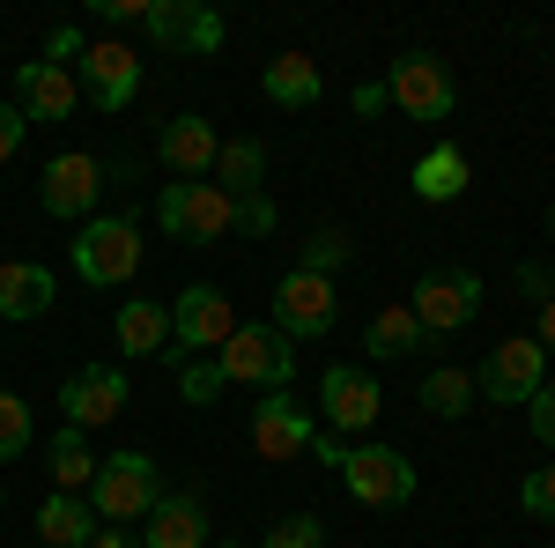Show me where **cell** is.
<instances>
[{"label": "cell", "mask_w": 555, "mask_h": 548, "mask_svg": "<svg viewBox=\"0 0 555 548\" xmlns=\"http://www.w3.org/2000/svg\"><path fill=\"white\" fill-rule=\"evenodd\" d=\"M541 385H548V348L541 341H496L474 371V393L496 400V408H526Z\"/></svg>", "instance_id": "9"}, {"label": "cell", "mask_w": 555, "mask_h": 548, "mask_svg": "<svg viewBox=\"0 0 555 548\" xmlns=\"http://www.w3.org/2000/svg\"><path fill=\"white\" fill-rule=\"evenodd\" d=\"M334 319H341V296H334V275H311V267H289L282 282H274V334L282 341H319L334 334Z\"/></svg>", "instance_id": "7"}, {"label": "cell", "mask_w": 555, "mask_h": 548, "mask_svg": "<svg viewBox=\"0 0 555 548\" xmlns=\"http://www.w3.org/2000/svg\"><path fill=\"white\" fill-rule=\"evenodd\" d=\"M52 296H60L52 267H38V259H0V319H8V327L44 319V311H52Z\"/></svg>", "instance_id": "17"}, {"label": "cell", "mask_w": 555, "mask_h": 548, "mask_svg": "<svg viewBox=\"0 0 555 548\" xmlns=\"http://www.w3.org/2000/svg\"><path fill=\"white\" fill-rule=\"evenodd\" d=\"M341 259H348V238H341V230H319V238L304 245V259H297V267H311V275H334Z\"/></svg>", "instance_id": "32"}, {"label": "cell", "mask_w": 555, "mask_h": 548, "mask_svg": "<svg viewBox=\"0 0 555 548\" xmlns=\"http://www.w3.org/2000/svg\"><path fill=\"white\" fill-rule=\"evenodd\" d=\"M311 437H319V422L304 416L289 393H267V400L253 408V453L259 460H304Z\"/></svg>", "instance_id": "16"}, {"label": "cell", "mask_w": 555, "mask_h": 548, "mask_svg": "<svg viewBox=\"0 0 555 548\" xmlns=\"http://www.w3.org/2000/svg\"><path fill=\"white\" fill-rule=\"evenodd\" d=\"M89 548H141V534H127V526H96V541Z\"/></svg>", "instance_id": "41"}, {"label": "cell", "mask_w": 555, "mask_h": 548, "mask_svg": "<svg viewBox=\"0 0 555 548\" xmlns=\"http://www.w3.org/2000/svg\"><path fill=\"white\" fill-rule=\"evenodd\" d=\"M23 133H30V119H23V104H0V164L23 149Z\"/></svg>", "instance_id": "34"}, {"label": "cell", "mask_w": 555, "mask_h": 548, "mask_svg": "<svg viewBox=\"0 0 555 548\" xmlns=\"http://www.w3.org/2000/svg\"><path fill=\"white\" fill-rule=\"evenodd\" d=\"M215 371H222V385L289 393V379H297V341H282L274 327H237V334L215 348Z\"/></svg>", "instance_id": "3"}, {"label": "cell", "mask_w": 555, "mask_h": 548, "mask_svg": "<svg viewBox=\"0 0 555 548\" xmlns=\"http://www.w3.org/2000/svg\"><path fill=\"white\" fill-rule=\"evenodd\" d=\"M141 548H208V505L201 497H185V489H164V505L149 511V534Z\"/></svg>", "instance_id": "20"}, {"label": "cell", "mask_w": 555, "mask_h": 548, "mask_svg": "<svg viewBox=\"0 0 555 548\" xmlns=\"http://www.w3.org/2000/svg\"><path fill=\"white\" fill-rule=\"evenodd\" d=\"M548 230H555V208H548ZM548 275H555V259H548Z\"/></svg>", "instance_id": "44"}, {"label": "cell", "mask_w": 555, "mask_h": 548, "mask_svg": "<svg viewBox=\"0 0 555 548\" xmlns=\"http://www.w3.org/2000/svg\"><path fill=\"white\" fill-rule=\"evenodd\" d=\"M230 334H237V311H230V296L215 290V282H193V290H178V304H171V348H164V364L215 356V348H222Z\"/></svg>", "instance_id": "5"}, {"label": "cell", "mask_w": 555, "mask_h": 548, "mask_svg": "<svg viewBox=\"0 0 555 548\" xmlns=\"http://www.w3.org/2000/svg\"><path fill=\"white\" fill-rule=\"evenodd\" d=\"M119 408H127V371L119 364H82L75 379L60 385V416H67V430H104V422H119Z\"/></svg>", "instance_id": "13"}, {"label": "cell", "mask_w": 555, "mask_h": 548, "mask_svg": "<svg viewBox=\"0 0 555 548\" xmlns=\"http://www.w3.org/2000/svg\"><path fill=\"white\" fill-rule=\"evenodd\" d=\"M423 341H429V334L415 327V311H408V304H385L378 319H371V341H363V348H371L378 364H408Z\"/></svg>", "instance_id": "26"}, {"label": "cell", "mask_w": 555, "mask_h": 548, "mask_svg": "<svg viewBox=\"0 0 555 548\" xmlns=\"http://www.w3.org/2000/svg\"><path fill=\"white\" fill-rule=\"evenodd\" d=\"M156 505H164V474H156L149 453H112V460H96L89 511H96L104 526H133V519H149Z\"/></svg>", "instance_id": "2"}, {"label": "cell", "mask_w": 555, "mask_h": 548, "mask_svg": "<svg viewBox=\"0 0 555 548\" xmlns=\"http://www.w3.org/2000/svg\"><path fill=\"white\" fill-rule=\"evenodd\" d=\"M164 348H171V304L127 296L119 304V356H164Z\"/></svg>", "instance_id": "22"}, {"label": "cell", "mask_w": 555, "mask_h": 548, "mask_svg": "<svg viewBox=\"0 0 555 548\" xmlns=\"http://www.w3.org/2000/svg\"><path fill=\"white\" fill-rule=\"evenodd\" d=\"M82 97L96 112H127L141 97V52L133 44H89L82 52Z\"/></svg>", "instance_id": "15"}, {"label": "cell", "mask_w": 555, "mask_h": 548, "mask_svg": "<svg viewBox=\"0 0 555 548\" xmlns=\"http://www.w3.org/2000/svg\"><path fill=\"white\" fill-rule=\"evenodd\" d=\"M96 526H104V519L89 511V497L52 489V497L38 505V541H44V548H89V541H96Z\"/></svg>", "instance_id": "21"}, {"label": "cell", "mask_w": 555, "mask_h": 548, "mask_svg": "<svg viewBox=\"0 0 555 548\" xmlns=\"http://www.w3.org/2000/svg\"><path fill=\"white\" fill-rule=\"evenodd\" d=\"M96 193H104V164L89 156V149H67V156H52L38 178V208L60 215V222H89L96 208Z\"/></svg>", "instance_id": "12"}, {"label": "cell", "mask_w": 555, "mask_h": 548, "mask_svg": "<svg viewBox=\"0 0 555 548\" xmlns=\"http://www.w3.org/2000/svg\"><path fill=\"white\" fill-rule=\"evenodd\" d=\"M474 408V371H452V364H437L423 379V416H444V422H460Z\"/></svg>", "instance_id": "27"}, {"label": "cell", "mask_w": 555, "mask_h": 548, "mask_svg": "<svg viewBox=\"0 0 555 548\" xmlns=\"http://www.w3.org/2000/svg\"><path fill=\"white\" fill-rule=\"evenodd\" d=\"M141 30H149V44L215 52V44H222V15L201 8V0H149V8H141Z\"/></svg>", "instance_id": "14"}, {"label": "cell", "mask_w": 555, "mask_h": 548, "mask_svg": "<svg viewBox=\"0 0 555 548\" xmlns=\"http://www.w3.org/2000/svg\"><path fill=\"white\" fill-rule=\"evenodd\" d=\"M533 341L555 356V296H541V304H533Z\"/></svg>", "instance_id": "40"}, {"label": "cell", "mask_w": 555, "mask_h": 548, "mask_svg": "<svg viewBox=\"0 0 555 548\" xmlns=\"http://www.w3.org/2000/svg\"><path fill=\"white\" fill-rule=\"evenodd\" d=\"M267 548H326V526H319L311 511H297V519H282V526L267 534Z\"/></svg>", "instance_id": "31"}, {"label": "cell", "mask_w": 555, "mask_h": 548, "mask_svg": "<svg viewBox=\"0 0 555 548\" xmlns=\"http://www.w3.org/2000/svg\"><path fill=\"white\" fill-rule=\"evenodd\" d=\"M15 104H23V119H67V112L82 104V82H75L67 67H52V60H23Z\"/></svg>", "instance_id": "18"}, {"label": "cell", "mask_w": 555, "mask_h": 548, "mask_svg": "<svg viewBox=\"0 0 555 548\" xmlns=\"http://www.w3.org/2000/svg\"><path fill=\"white\" fill-rule=\"evenodd\" d=\"M237 230H253V238H267V230H274V208H267V193L237 208Z\"/></svg>", "instance_id": "38"}, {"label": "cell", "mask_w": 555, "mask_h": 548, "mask_svg": "<svg viewBox=\"0 0 555 548\" xmlns=\"http://www.w3.org/2000/svg\"><path fill=\"white\" fill-rule=\"evenodd\" d=\"M311 453H319L326 467H341V453H348V445H341V437H326V430H319V437H311Z\"/></svg>", "instance_id": "42"}, {"label": "cell", "mask_w": 555, "mask_h": 548, "mask_svg": "<svg viewBox=\"0 0 555 548\" xmlns=\"http://www.w3.org/2000/svg\"><path fill=\"white\" fill-rule=\"evenodd\" d=\"M415 327L423 334H460V327H474V311H481V275L474 267H437V275H423L415 282Z\"/></svg>", "instance_id": "10"}, {"label": "cell", "mask_w": 555, "mask_h": 548, "mask_svg": "<svg viewBox=\"0 0 555 548\" xmlns=\"http://www.w3.org/2000/svg\"><path fill=\"white\" fill-rule=\"evenodd\" d=\"M215 127L208 119H193V112H178V119H164V133H156V156L178 170V178H208L215 170Z\"/></svg>", "instance_id": "19"}, {"label": "cell", "mask_w": 555, "mask_h": 548, "mask_svg": "<svg viewBox=\"0 0 555 548\" xmlns=\"http://www.w3.org/2000/svg\"><path fill=\"white\" fill-rule=\"evenodd\" d=\"M356 112H385V82H363V89H356Z\"/></svg>", "instance_id": "43"}, {"label": "cell", "mask_w": 555, "mask_h": 548, "mask_svg": "<svg viewBox=\"0 0 555 548\" xmlns=\"http://www.w3.org/2000/svg\"><path fill=\"white\" fill-rule=\"evenodd\" d=\"M0 511H8V489H0Z\"/></svg>", "instance_id": "45"}, {"label": "cell", "mask_w": 555, "mask_h": 548, "mask_svg": "<svg viewBox=\"0 0 555 548\" xmlns=\"http://www.w3.org/2000/svg\"><path fill=\"white\" fill-rule=\"evenodd\" d=\"M467 178H474L467 149L437 141V149H429L423 164H415V201H460V193H467Z\"/></svg>", "instance_id": "25"}, {"label": "cell", "mask_w": 555, "mask_h": 548, "mask_svg": "<svg viewBox=\"0 0 555 548\" xmlns=\"http://www.w3.org/2000/svg\"><path fill=\"white\" fill-rule=\"evenodd\" d=\"M319 416H326V437H363V430L385 416L378 379L356 371V364H334V371L319 379Z\"/></svg>", "instance_id": "11"}, {"label": "cell", "mask_w": 555, "mask_h": 548, "mask_svg": "<svg viewBox=\"0 0 555 548\" xmlns=\"http://www.w3.org/2000/svg\"><path fill=\"white\" fill-rule=\"evenodd\" d=\"M385 104H400L408 119H452V104H460V82H452V67L437 60V52H400L392 67H385Z\"/></svg>", "instance_id": "6"}, {"label": "cell", "mask_w": 555, "mask_h": 548, "mask_svg": "<svg viewBox=\"0 0 555 548\" xmlns=\"http://www.w3.org/2000/svg\"><path fill=\"white\" fill-rule=\"evenodd\" d=\"M23 445H30V400L23 393H0V467L15 460Z\"/></svg>", "instance_id": "29"}, {"label": "cell", "mask_w": 555, "mask_h": 548, "mask_svg": "<svg viewBox=\"0 0 555 548\" xmlns=\"http://www.w3.org/2000/svg\"><path fill=\"white\" fill-rule=\"evenodd\" d=\"M518 290L526 296H555V275L541 267V259H518Z\"/></svg>", "instance_id": "37"}, {"label": "cell", "mask_w": 555, "mask_h": 548, "mask_svg": "<svg viewBox=\"0 0 555 548\" xmlns=\"http://www.w3.org/2000/svg\"><path fill=\"white\" fill-rule=\"evenodd\" d=\"M259 89L282 104V112H304V104H319V60L311 52H282V60H267V75H259Z\"/></svg>", "instance_id": "24"}, {"label": "cell", "mask_w": 555, "mask_h": 548, "mask_svg": "<svg viewBox=\"0 0 555 548\" xmlns=\"http://www.w3.org/2000/svg\"><path fill=\"white\" fill-rule=\"evenodd\" d=\"M75 275L96 290H119L141 275V222L133 215H89L75 238Z\"/></svg>", "instance_id": "4"}, {"label": "cell", "mask_w": 555, "mask_h": 548, "mask_svg": "<svg viewBox=\"0 0 555 548\" xmlns=\"http://www.w3.org/2000/svg\"><path fill=\"white\" fill-rule=\"evenodd\" d=\"M52 482H60L67 497H82L89 482H96V453H89L82 430H60V437H52Z\"/></svg>", "instance_id": "28"}, {"label": "cell", "mask_w": 555, "mask_h": 548, "mask_svg": "<svg viewBox=\"0 0 555 548\" xmlns=\"http://www.w3.org/2000/svg\"><path fill=\"white\" fill-rule=\"evenodd\" d=\"M526 408H533V437H541V445L555 453V385H541V393H533Z\"/></svg>", "instance_id": "35"}, {"label": "cell", "mask_w": 555, "mask_h": 548, "mask_svg": "<svg viewBox=\"0 0 555 548\" xmlns=\"http://www.w3.org/2000/svg\"><path fill=\"white\" fill-rule=\"evenodd\" d=\"M208 178L237 201V208H245V201H259V186H267V149H259V141H222Z\"/></svg>", "instance_id": "23"}, {"label": "cell", "mask_w": 555, "mask_h": 548, "mask_svg": "<svg viewBox=\"0 0 555 548\" xmlns=\"http://www.w3.org/2000/svg\"><path fill=\"white\" fill-rule=\"evenodd\" d=\"M44 60H52V67H67V60H82V30H75V23H60V30L44 38Z\"/></svg>", "instance_id": "36"}, {"label": "cell", "mask_w": 555, "mask_h": 548, "mask_svg": "<svg viewBox=\"0 0 555 548\" xmlns=\"http://www.w3.org/2000/svg\"><path fill=\"white\" fill-rule=\"evenodd\" d=\"M156 222L171 230L178 245H222L237 230V201L215 186V178H171L156 193Z\"/></svg>", "instance_id": "1"}, {"label": "cell", "mask_w": 555, "mask_h": 548, "mask_svg": "<svg viewBox=\"0 0 555 548\" xmlns=\"http://www.w3.org/2000/svg\"><path fill=\"white\" fill-rule=\"evenodd\" d=\"M89 8H96L104 23H133V30H141V8H149V0H89Z\"/></svg>", "instance_id": "39"}, {"label": "cell", "mask_w": 555, "mask_h": 548, "mask_svg": "<svg viewBox=\"0 0 555 548\" xmlns=\"http://www.w3.org/2000/svg\"><path fill=\"white\" fill-rule=\"evenodd\" d=\"M178 393H185L193 408H208L215 393H222V371H215V364H178Z\"/></svg>", "instance_id": "33"}, {"label": "cell", "mask_w": 555, "mask_h": 548, "mask_svg": "<svg viewBox=\"0 0 555 548\" xmlns=\"http://www.w3.org/2000/svg\"><path fill=\"white\" fill-rule=\"evenodd\" d=\"M518 505L533 511V519H548V526H555V460H548V467H533V474L518 482Z\"/></svg>", "instance_id": "30"}, {"label": "cell", "mask_w": 555, "mask_h": 548, "mask_svg": "<svg viewBox=\"0 0 555 548\" xmlns=\"http://www.w3.org/2000/svg\"><path fill=\"white\" fill-rule=\"evenodd\" d=\"M334 474H341L348 497H356V505H371V511H392V505H408V497H415V460H408V453H392V445H348Z\"/></svg>", "instance_id": "8"}]
</instances>
